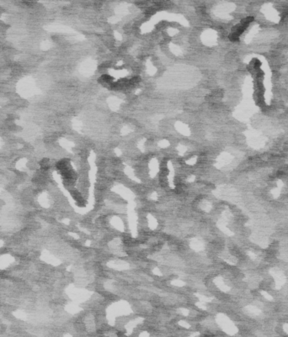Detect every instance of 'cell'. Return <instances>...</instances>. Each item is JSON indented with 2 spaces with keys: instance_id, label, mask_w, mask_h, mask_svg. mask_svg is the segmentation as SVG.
<instances>
[{
  "instance_id": "cell-1",
  "label": "cell",
  "mask_w": 288,
  "mask_h": 337,
  "mask_svg": "<svg viewBox=\"0 0 288 337\" xmlns=\"http://www.w3.org/2000/svg\"><path fill=\"white\" fill-rule=\"evenodd\" d=\"M139 81H140V78L136 77V78H133L131 79V81H130V83H131V84H135V83H138Z\"/></svg>"
}]
</instances>
